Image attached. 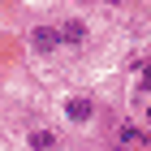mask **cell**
Returning a JSON list of instances; mask_svg holds the SVG:
<instances>
[{"mask_svg":"<svg viewBox=\"0 0 151 151\" xmlns=\"http://www.w3.org/2000/svg\"><path fill=\"white\" fill-rule=\"evenodd\" d=\"M26 142H30V151H56V147H60L52 129H30V134H26Z\"/></svg>","mask_w":151,"mask_h":151,"instance_id":"277c9868","label":"cell"},{"mask_svg":"<svg viewBox=\"0 0 151 151\" xmlns=\"http://www.w3.org/2000/svg\"><path fill=\"white\" fill-rule=\"evenodd\" d=\"M142 86H147V91H151V69H147V73H142Z\"/></svg>","mask_w":151,"mask_h":151,"instance_id":"8992f818","label":"cell"},{"mask_svg":"<svg viewBox=\"0 0 151 151\" xmlns=\"http://www.w3.org/2000/svg\"><path fill=\"white\" fill-rule=\"evenodd\" d=\"M30 47H35V52H39V56H52V52H56V47H60V30H56V26H35V30H30Z\"/></svg>","mask_w":151,"mask_h":151,"instance_id":"6da1fadb","label":"cell"},{"mask_svg":"<svg viewBox=\"0 0 151 151\" xmlns=\"http://www.w3.org/2000/svg\"><path fill=\"white\" fill-rule=\"evenodd\" d=\"M65 116H69L73 125H86L95 116V99H86V95H73V99H65Z\"/></svg>","mask_w":151,"mask_h":151,"instance_id":"3957f363","label":"cell"},{"mask_svg":"<svg viewBox=\"0 0 151 151\" xmlns=\"http://www.w3.org/2000/svg\"><path fill=\"white\" fill-rule=\"evenodd\" d=\"M147 121H151V108H147Z\"/></svg>","mask_w":151,"mask_h":151,"instance_id":"52a82bcc","label":"cell"},{"mask_svg":"<svg viewBox=\"0 0 151 151\" xmlns=\"http://www.w3.org/2000/svg\"><path fill=\"white\" fill-rule=\"evenodd\" d=\"M56 30H60V43H65V47H82L86 35H91L82 17H65V22H56Z\"/></svg>","mask_w":151,"mask_h":151,"instance_id":"7a4b0ae2","label":"cell"},{"mask_svg":"<svg viewBox=\"0 0 151 151\" xmlns=\"http://www.w3.org/2000/svg\"><path fill=\"white\" fill-rule=\"evenodd\" d=\"M116 142H129V147H147V134L138 125H121L116 129Z\"/></svg>","mask_w":151,"mask_h":151,"instance_id":"5b68a950","label":"cell"}]
</instances>
